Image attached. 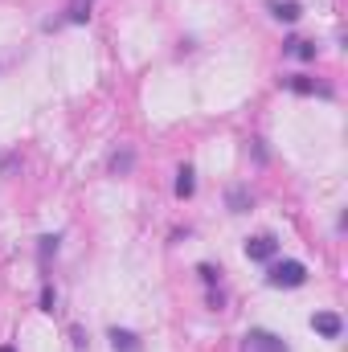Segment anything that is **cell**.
<instances>
[{"label":"cell","mask_w":348,"mask_h":352,"mask_svg":"<svg viewBox=\"0 0 348 352\" xmlns=\"http://www.w3.org/2000/svg\"><path fill=\"white\" fill-rule=\"evenodd\" d=\"M266 283H270V287H303V283H307V266L295 263V258H283V263L270 266Z\"/></svg>","instance_id":"cell-1"},{"label":"cell","mask_w":348,"mask_h":352,"mask_svg":"<svg viewBox=\"0 0 348 352\" xmlns=\"http://www.w3.org/2000/svg\"><path fill=\"white\" fill-rule=\"evenodd\" d=\"M246 352H291L274 332H262V328H254V332H246Z\"/></svg>","instance_id":"cell-2"},{"label":"cell","mask_w":348,"mask_h":352,"mask_svg":"<svg viewBox=\"0 0 348 352\" xmlns=\"http://www.w3.org/2000/svg\"><path fill=\"white\" fill-rule=\"evenodd\" d=\"M312 328H316L324 340H340V332H345V320H340L336 311H316V316H312Z\"/></svg>","instance_id":"cell-3"},{"label":"cell","mask_w":348,"mask_h":352,"mask_svg":"<svg viewBox=\"0 0 348 352\" xmlns=\"http://www.w3.org/2000/svg\"><path fill=\"white\" fill-rule=\"evenodd\" d=\"M274 250H279V242H274L270 234H259V238H250V242H246V258H254V263H270V258H274Z\"/></svg>","instance_id":"cell-4"},{"label":"cell","mask_w":348,"mask_h":352,"mask_svg":"<svg viewBox=\"0 0 348 352\" xmlns=\"http://www.w3.org/2000/svg\"><path fill=\"white\" fill-rule=\"evenodd\" d=\"M270 12H274L279 21H287V25L299 21V4H295V0H270Z\"/></svg>","instance_id":"cell-5"},{"label":"cell","mask_w":348,"mask_h":352,"mask_svg":"<svg viewBox=\"0 0 348 352\" xmlns=\"http://www.w3.org/2000/svg\"><path fill=\"white\" fill-rule=\"evenodd\" d=\"M283 50H287L291 58H299V62H312V58H316V45H312V41H299V37H291Z\"/></svg>","instance_id":"cell-6"},{"label":"cell","mask_w":348,"mask_h":352,"mask_svg":"<svg viewBox=\"0 0 348 352\" xmlns=\"http://www.w3.org/2000/svg\"><path fill=\"white\" fill-rule=\"evenodd\" d=\"M111 344H115V352H140V340L123 328H111Z\"/></svg>","instance_id":"cell-7"},{"label":"cell","mask_w":348,"mask_h":352,"mask_svg":"<svg viewBox=\"0 0 348 352\" xmlns=\"http://www.w3.org/2000/svg\"><path fill=\"white\" fill-rule=\"evenodd\" d=\"M193 188H197V180H193V168L184 164V168L176 173V197L184 201V197H193Z\"/></svg>","instance_id":"cell-8"},{"label":"cell","mask_w":348,"mask_h":352,"mask_svg":"<svg viewBox=\"0 0 348 352\" xmlns=\"http://www.w3.org/2000/svg\"><path fill=\"white\" fill-rule=\"evenodd\" d=\"M66 16H70L74 25H83L90 16V0H70V12H66Z\"/></svg>","instance_id":"cell-9"},{"label":"cell","mask_w":348,"mask_h":352,"mask_svg":"<svg viewBox=\"0 0 348 352\" xmlns=\"http://www.w3.org/2000/svg\"><path fill=\"white\" fill-rule=\"evenodd\" d=\"M197 274H201V278H205L209 287H213V283L221 278V270H217V266H209V263H201V266H197Z\"/></svg>","instance_id":"cell-10"},{"label":"cell","mask_w":348,"mask_h":352,"mask_svg":"<svg viewBox=\"0 0 348 352\" xmlns=\"http://www.w3.org/2000/svg\"><path fill=\"white\" fill-rule=\"evenodd\" d=\"M50 254H58V238H54V234H45V238H41V263H45Z\"/></svg>","instance_id":"cell-11"},{"label":"cell","mask_w":348,"mask_h":352,"mask_svg":"<svg viewBox=\"0 0 348 352\" xmlns=\"http://www.w3.org/2000/svg\"><path fill=\"white\" fill-rule=\"evenodd\" d=\"M127 168H131V152H123V156L111 160V173H127Z\"/></svg>","instance_id":"cell-12"},{"label":"cell","mask_w":348,"mask_h":352,"mask_svg":"<svg viewBox=\"0 0 348 352\" xmlns=\"http://www.w3.org/2000/svg\"><path fill=\"white\" fill-rule=\"evenodd\" d=\"M230 205H234V213H246V192L234 188V192H230Z\"/></svg>","instance_id":"cell-13"},{"label":"cell","mask_w":348,"mask_h":352,"mask_svg":"<svg viewBox=\"0 0 348 352\" xmlns=\"http://www.w3.org/2000/svg\"><path fill=\"white\" fill-rule=\"evenodd\" d=\"M54 303H58L54 287H41V311H54Z\"/></svg>","instance_id":"cell-14"},{"label":"cell","mask_w":348,"mask_h":352,"mask_svg":"<svg viewBox=\"0 0 348 352\" xmlns=\"http://www.w3.org/2000/svg\"><path fill=\"white\" fill-rule=\"evenodd\" d=\"M287 87H291V90H299V94H312V90H316V82H307V78H291Z\"/></svg>","instance_id":"cell-15"},{"label":"cell","mask_w":348,"mask_h":352,"mask_svg":"<svg viewBox=\"0 0 348 352\" xmlns=\"http://www.w3.org/2000/svg\"><path fill=\"white\" fill-rule=\"evenodd\" d=\"M0 352H12V349H8V344H4V349H0Z\"/></svg>","instance_id":"cell-16"}]
</instances>
